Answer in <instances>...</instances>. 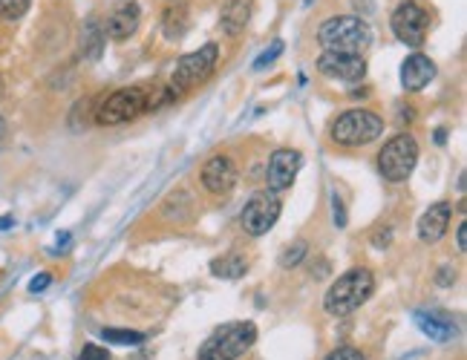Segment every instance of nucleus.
<instances>
[{"label":"nucleus","mask_w":467,"mask_h":360,"mask_svg":"<svg viewBox=\"0 0 467 360\" xmlns=\"http://www.w3.org/2000/svg\"><path fill=\"white\" fill-rule=\"evenodd\" d=\"M375 292V277L369 268H349L347 274H340L338 280L329 285V292L323 297V309L335 317H347L355 309H361L364 303L373 297Z\"/></svg>","instance_id":"f257e3e1"},{"label":"nucleus","mask_w":467,"mask_h":360,"mask_svg":"<svg viewBox=\"0 0 467 360\" xmlns=\"http://www.w3.org/2000/svg\"><path fill=\"white\" fill-rule=\"evenodd\" d=\"M254 343H257V326L251 320L225 323L199 346L197 360H240Z\"/></svg>","instance_id":"f03ea898"},{"label":"nucleus","mask_w":467,"mask_h":360,"mask_svg":"<svg viewBox=\"0 0 467 360\" xmlns=\"http://www.w3.org/2000/svg\"><path fill=\"white\" fill-rule=\"evenodd\" d=\"M321 47L329 52H364L373 44V30L366 26V21L352 18V15H340V18H329L321 23L318 30Z\"/></svg>","instance_id":"7ed1b4c3"},{"label":"nucleus","mask_w":467,"mask_h":360,"mask_svg":"<svg viewBox=\"0 0 467 360\" xmlns=\"http://www.w3.org/2000/svg\"><path fill=\"white\" fill-rule=\"evenodd\" d=\"M383 133V119L373 110H347L332 121V142L340 147H364Z\"/></svg>","instance_id":"20e7f679"},{"label":"nucleus","mask_w":467,"mask_h":360,"mask_svg":"<svg viewBox=\"0 0 467 360\" xmlns=\"http://www.w3.org/2000/svg\"><path fill=\"white\" fill-rule=\"evenodd\" d=\"M416 164H419V142H416V136H410V133L392 136L378 154V171L392 185L407 182L410 173L416 171Z\"/></svg>","instance_id":"39448f33"},{"label":"nucleus","mask_w":467,"mask_h":360,"mask_svg":"<svg viewBox=\"0 0 467 360\" xmlns=\"http://www.w3.org/2000/svg\"><path fill=\"white\" fill-rule=\"evenodd\" d=\"M216 61H219V47L216 44H205L199 47L197 52H190L185 55V58L176 64L173 69V75H171V90L173 95L180 99L182 92L188 90H194L199 84H205L211 75H214V69H216Z\"/></svg>","instance_id":"423d86ee"},{"label":"nucleus","mask_w":467,"mask_h":360,"mask_svg":"<svg viewBox=\"0 0 467 360\" xmlns=\"http://www.w3.org/2000/svg\"><path fill=\"white\" fill-rule=\"evenodd\" d=\"M147 110V92L142 87H125L110 92L107 99L95 107V124L101 127H116V124H128L139 119Z\"/></svg>","instance_id":"0eeeda50"},{"label":"nucleus","mask_w":467,"mask_h":360,"mask_svg":"<svg viewBox=\"0 0 467 360\" xmlns=\"http://www.w3.org/2000/svg\"><path fill=\"white\" fill-rule=\"evenodd\" d=\"M283 202L278 199V193L271 190H260L254 197L245 202L242 214H240V225L249 237H263L274 228V223L280 219Z\"/></svg>","instance_id":"6e6552de"},{"label":"nucleus","mask_w":467,"mask_h":360,"mask_svg":"<svg viewBox=\"0 0 467 360\" xmlns=\"http://www.w3.org/2000/svg\"><path fill=\"white\" fill-rule=\"evenodd\" d=\"M390 23H392L395 38L401 40V44L419 49L424 44V38H427L430 15H427V9L416 4V0H404V4L395 6Z\"/></svg>","instance_id":"1a4fd4ad"},{"label":"nucleus","mask_w":467,"mask_h":360,"mask_svg":"<svg viewBox=\"0 0 467 360\" xmlns=\"http://www.w3.org/2000/svg\"><path fill=\"white\" fill-rule=\"evenodd\" d=\"M318 73L326 78H338V81H361L366 75V61L364 55L358 52H329L323 49L321 58H318Z\"/></svg>","instance_id":"9d476101"},{"label":"nucleus","mask_w":467,"mask_h":360,"mask_svg":"<svg viewBox=\"0 0 467 360\" xmlns=\"http://www.w3.org/2000/svg\"><path fill=\"white\" fill-rule=\"evenodd\" d=\"M300 164H304V156L297 150H274L271 159H269V168H266V182L271 193H280L288 190L295 185V176L300 173Z\"/></svg>","instance_id":"9b49d317"},{"label":"nucleus","mask_w":467,"mask_h":360,"mask_svg":"<svg viewBox=\"0 0 467 360\" xmlns=\"http://www.w3.org/2000/svg\"><path fill=\"white\" fill-rule=\"evenodd\" d=\"M202 185L208 193H214V197H225V193L234 190V185H237V179H240V171H237V164H234L231 156H211L208 162H205V168H202Z\"/></svg>","instance_id":"f8f14e48"},{"label":"nucleus","mask_w":467,"mask_h":360,"mask_svg":"<svg viewBox=\"0 0 467 360\" xmlns=\"http://www.w3.org/2000/svg\"><path fill=\"white\" fill-rule=\"evenodd\" d=\"M139 18H142L139 4H136V0H125V4L110 12L107 21H101L104 23V35L113 38V40H125V38H130L136 30H139Z\"/></svg>","instance_id":"ddd939ff"},{"label":"nucleus","mask_w":467,"mask_h":360,"mask_svg":"<svg viewBox=\"0 0 467 360\" xmlns=\"http://www.w3.org/2000/svg\"><path fill=\"white\" fill-rule=\"evenodd\" d=\"M433 78H436V64L427 58V55H421V52L407 55L404 64H401V84H404V90L419 92V90L427 87Z\"/></svg>","instance_id":"4468645a"},{"label":"nucleus","mask_w":467,"mask_h":360,"mask_svg":"<svg viewBox=\"0 0 467 360\" xmlns=\"http://www.w3.org/2000/svg\"><path fill=\"white\" fill-rule=\"evenodd\" d=\"M450 228V202H436L419 219V240L421 242H438Z\"/></svg>","instance_id":"2eb2a0df"},{"label":"nucleus","mask_w":467,"mask_h":360,"mask_svg":"<svg viewBox=\"0 0 467 360\" xmlns=\"http://www.w3.org/2000/svg\"><path fill=\"white\" fill-rule=\"evenodd\" d=\"M413 320L436 343H447L456 338V323H453V317L447 312H416Z\"/></svg>","instance_id":"dca6fc26"},{"label":"nucleus","mask_w":467,"mask_h":360,"mask_svg":"<svg viewBox=\"0 0 467 360\" xmlns=\"http://www.w3.org/2000/svg\"><path fill=\"white\" fill-rule=\"evenodd\" d=\"M104 23L99 15H90L84 23H81V55H84L87 61H99L101 52H104Z\"/></svg>","instance_id":"f3484780"},{"label":"nucleus","mask_w":467,"mask_h":360,"mask_svg":"<svg viewBox=\"0 0 467 360\" xmlns=\"http://www.w3.org/2000/svg\"><path fill=\"white\" fill-rule=\"evenodd\" d=\"M249 18H251V0H225L219 23H223V32L234 38L245 30Z\"/></svg>","instance_id":"a211bd4d"},{"label":"nucleus","mask_w":467,"mask_h":360,"mask_svg":"<svg viewBox=\"0 0 467 360\" xmlns=\"http://www.w3.org/2000/svg\"><path fill=\"white\" fill-rule=\"evenodd\" d=\"M245 271H249V257H242L237 251L211 262V274L219 277V280H240V277H245Z\"/></svg>","instance_id":"6ab92c4d"},{"label":"nucleus","mask_w":467,"mask_h":360,"mask_svg":"<svg viewBox=\"0 0 467 360\" xmlns=\"http://www.w3.org/2000/svg\"><path fill=\"white\" fill-rule=\"evenodd\" d=\"M188 26H190V18H188V9L185 6H173V9L164 12L162 30H164V35H168L171 40L182 38L188 32Z\"/></svg>","instance_id":"aec40b11"},{"label":"nucleus","mask_w":467,"mask_h":360,"mask_svg":"<svg viewBox=\"0 0 467 360\" xmlns=\"http://www.w3.org/2000/svg\"><path fill=\"white\" fill-rule=\"evenodd\" d=\"M101 338L107 343H119V346H142L145 343L142 331H128V329H104Z\"/></svg>","instance_id":"412c9836"},{"label":"nucleus","mask_w":467,"mask_h":360,"mask_svg":"<svg viewBox=\"0 0 467 360\" xmlns=\"http://www.w3.org/2000/svg\"><path fill=\"white\" fill-rule=\"evenodd\" d=\"M32 0H0V18L4 21H18L26 15Z\"/></svg>","instance_id":"4be33fe9"},{"label":"nucleus","mask_w":467,"mask_h":360,"mask_svg":"<svg viewBox=\"0 0 467 360\" xmlns=\"http://www.w3.org/2000/svg\"><path fill=\"white\" fill-rule=\"evenodd\" d=\"M306 251H309V245L304 240L295 242V245H288L286 251L280 254V268H295V266H300V259L306 257Z\"/></svg>","instance_id":"5701e85b"},{"label":"nucleus","mask_w":467,"mask_h":360,"mask_svg":"<svg viewBox=\"0 0 467 360\" xmlns=\"http://www.w3.org/2000/svg\"><path fill=\"white\" fill-rule=\"evenodd\" d=\"M283 52V40H274V44L266 49V52H260L257 55V61H254V69H263V66H269L274 58H278V55Z\"/></svg>","instance_id":"b1692460"},{"label":"nucleus","mask_w":467,"mask_h":360,"mask_svg":"<svg viewBox=\"0 0 467 360\" xmlns=\"http://www.w3.org/2000/svg\"><path fill=\"white\" fill-rule=\"evenodd\" d=\"M326 360H364V352L355 349V346H338L335 352H329Z\"/></svg>","instance_id":"393cba45"},{"label":"nucleus","mask_w":467,"mask_h":360,"mask_svg":"<svg viewBox=\"0 0 467 360\" xmlns=\"http://www.w3.org/2000/svg\"><path fill=\"white\" fill-rule=\"evenodd\" d=\"M78 360H113V357H110V352H107V349H101V346L87 343L84 349H81Z\"/></svg>","instance_id":"a878e982"},{"label":"nucleus","mask_w":467,"mask_h":360,"mask_svg":"<svg viewBox=\"0 0 467 360\" xmlns=\"http://www.w3.org/2000/svg\"><path fill=\"white\" fill-rule=\"evenodd\" d=\"M49 285H52V277L49 274H38V277H32V280H30V292L32 294H40Z\"/></svg>","instance_id":"bb28decb"},{"label":"nucleus","mask_w":467,"mask_h":360,"mask_svg":"<svg viewBox=\"0 0 467 360\" xmlns=\"http://www.w3.org/2000/svg\"><path fill=\"white\" fill-rule=\"evenodd\" d=\"M332 214H335V225H338V228L347 225V211H343V202H340L338 193L332 197Z\"/></svg>","instance_id":"cd10ccee"},{"label":"nucleus","mask_w":467,"mask_h":360,"mask_svg":"<svg viewBox=\"0 0 467 360\" xmlns=\"http://www.w3.org/2000/svg\"><path fill=\"white\" fill-rule=\"evenodd\" d=\"M456 242H459V251H467V225L464 223L456 228Z\"/></svg>","instance_id":"c85d7f7f"},{"label":"nucleus","mask_w":467,"mask_h":360,"mask_svg":"<svg viewBox=\"0 0 467 360\" xmlns=\"http://www.w3.org/2000/svg\"><path fill=\"white\" fill-rule=\"evenodd\" d=\"M445 271L442 274H438V283H442V285H450L453 280H456V271H450V266H442Z\"/></svg>","instance_id":"c756f323"},{"label":"nucleus","mask_w":467,"mask_h":360,"mask_svg":"<svg viewBox=\"0 0 467 360\" xmlns=\"http://www.w3.org/2000/svg\"><path fill=\"white\" fill-rule=\"evenodd\" d=\"M12 228V216H0V231H9Z\"/></svg>","instance_id":"7c9ffc66"},{"label":"nucleus","mask_w":467,"mask_h":360,"mask_svg":"<svg viewBox=\"0 0 467 360\" xmlns=\"http://www.w3.org/2000/svg\"><path fill=\"white\" fill-rule=\"evenodd\" d=\"M4 138H6V121L0 119V145H4Z\"/></svg>","instance_id":"2f4dec72"},{"label":"nucleus","mask_w":467,"mask_h":360,"mask_svg":"<svg viewBox=\"0 0 467 360\" xmlns=\"http://www.w3.org/2000/svg\"><path fill=\"white\" fill-rule=\"evenodd\" d=\"M4 90H6V81H4V75H0V99H4Z\"/></svg>","instance_id":"473e14b6"},{"label":"nucleus","mask_w":467,"mask_h":360,"mask_svg":"<svg viewBox=\"0 0 467 360\" xmlns=\"http://www.w3.org/2000/svg\"><path fill=\"white\" fill-rule=\"evenodd\" d=\"M136 360H150V357H147V355H142V357H136Z\"/></svg>","instance_id":"72a5a7b5"}]
</instances>
